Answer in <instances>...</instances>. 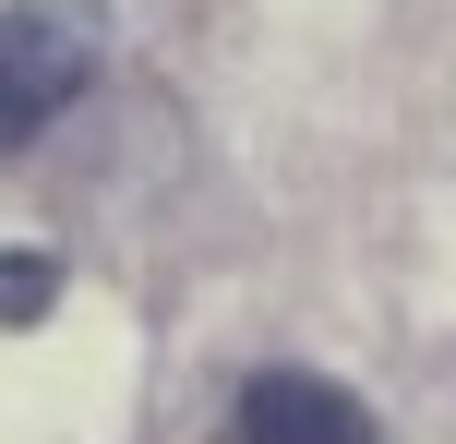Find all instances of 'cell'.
Returning a JSON list of instances; mask_svg holds the SVG:
<instances>
[{
	"label": "cell",
	"instance_id": "1",
	"mask_svg": "<svg viewBox=\"0 0 456 444\" xmlns=\"http://www.w3.org/2000/svg\"><path fill=\"white\" fill-rule=\"evenodd\" d=\"M96 48H109V12H96V0H12V12H0V157L37 144L48 120L85 96Z\"/></svg>",
	"mask_w": 456,
	"mask_h": 444
},
{
	"label": "cell",
	"instance_id": "2",
	"mask_svg": "<svg viewBox=\"0 0 456 444\" xmlns=\"http://www.w3.org/2000/svg\"><path fill=\"white\" fill-rule=\"evenodd\" d=\"M240 444H385L372 408L324 373H252L240 384Z\"/></svg>",
	"mask_w": 456,
	"mask_h": 444
},
{
	"label": "cell",
	"instance_id": "3",
	"mask_svg": "<svg viewBox=\"0 0 456 444\" xmlns=\"http://www.w3.org/2000/svg\"><path fill=\"white\" fill-rule=\"evenodd\" d=\"M48 301H61V264L48 253H0V325H48Z\"/></svg>",
	"mask_w": 456,
	"mask_h": 444
}]
</instances>
